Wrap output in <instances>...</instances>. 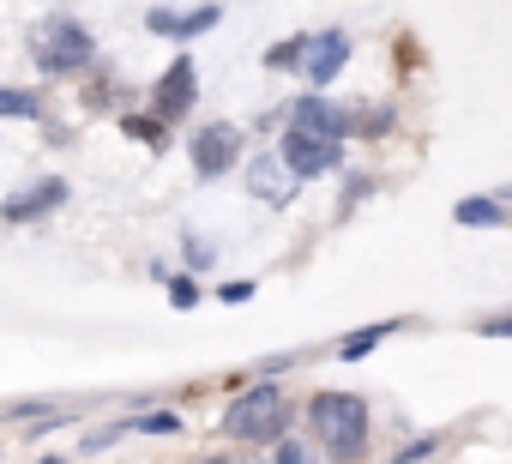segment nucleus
I'll return each mask as SVG.
<instances>
[{
	"instance_id": "4",
	"label": "nucleus",
	"mask_w": 512,
	"mask_h": 464,
	"mask_svg": "<svg viewBox=\"0 0 512 464\" xmlns=\"http://www.w3.org/2000/svg\"><path fill=\"white\" fill-rule=\"evenodd\" d=\"M278 157H284L290 175H326V169L344 163V139H332V133H308V127H290V133L278 139Z\"/></svg>"
},
{
	"instance_id": "17",
	"label": "nucleus",
	"mask_w": 512,
	"mask_h": 464,
	"mask_svg": "<svg viewBox=\"0 0 512 464\" xmlns=\"http://www.w3.org/2000/svg\"><path fill=\"white\" fill-rule=\"evenodd\" d=\"M163 127H169V121H157V115H133V121H127V139H145V145H157V139H163Z\"/></svg>"
},
{
	"instance_id": "19",
	"label": "nucleus",
	"mask_w": 512,
	"mask_h": 464,
	"mask_svg": "<svg viewBox=\"0 0 512 464\" xmlns=\"http://www.w3.org/2000/svg\"><path fill=\"white\" fill-rule=\"evenodd\" d=\"M217 290H223V302H247V296H253V284H247V278H235V284H217Z\"/></svg>"
},
{
	"instance_id": "13",
	"label": "nucleus",
	"mask_w": 512,
	"mask_h": 464,
	"mask_svg": "<svg viewBox=\"0 0 512 464\" xmlns=\"http://www.w3.org/2000/svg\"><path fill=\"white\" fill-rule=\"evenodd\" d=\"M0 115L37 121V115H43V97H37V91H19V85H0Z\"/></svg>"
},
{
	"instance_id": "20",
	"label": "nucleus",
	"mask_w": 512,
	"mask_h": 464,
	"mask_svg": "<svg viewBox=\"0 0 512 464\" xmlns=\"http://www.w3.org/2000/svg\"><path fill=\"white\" fill-rule=\"evenodd\" d=\"M428 452H434V440H410V446H398L404 464H416V458H428Z\"/></svg>"
},
{
	"instance_id": "10",
	"label": "nucleus",
	"mask_w": 512,
	"mask_h": 464,
	"mask_svg": "<svg viewBox=\"0 0 512 464\" xmlns=\"http://www.w3.org/2000/svg\"><path fill=\"white\" fill-rule=\"evenodd\" d=\"M217 19H223L217 7H199V13H169V7H157V13H151L145 25H151L157 37H175V43H187V37H205V31H211Z\"/></svg>"
},
{
	"instance_id": "8",
	"label": "nucleus",
	"mask_w": 512,
	"mask_h": 464,
	"mask_svg": "<svg viewBox=\"0 0 512 464\" xmlns=\"http://www.w3.org/2000/svg\"><path fill=\"white\" fill-rule=\"evenodd\" d=\"M67 199V181L61 175H49V181H37V187H25V193H13L7 205H0V217L7 223H31V217H43V211H55Z\"/></svg>"
},
{
	"instance_id": "11",
	"label": "nucleus",
	"mask_w": 512,
	"mask_h": 464,
	"mask_svg": "<svg viewBox=\"0 0 512 464\" xmlns=\"http://www.w3.org/2000/svg\"><path fill=\"white\" fill-rule=\"evenodd\" d=\"M290 121H296V127H308V133H332V139H344V127H350V121H344V109H338V103H326V97H302V103L290 109Z\"/></svg>"
},
{
	"instance_id": "18",
	"label": "nucleus",
	"mask_w": 512,
	"mask_h": 464,
	"mask_svg": "<svg viewBox=\"0 0 512 464\" xmlns=\"http://www.w3.org/2000/svg\"><path fill=\"white\" fill-rule=\"evenodd\" d=\"M169 302H175V308H193V302H199V284H193V278H175V284H169Z\"/></svg>"
},
{
	"instance_id": "5",
	"label": "nucleus",
	"mask_w": 512,
	"mask_h": 464,
	"mask_svg": "<svg viewBox=\"0 0 512 464\" xmlns=\"http://www.w3.org/2000/svg\"><path fill=\"white\" fill-rule=\"evenodd\" d=\"M187 151H193V169H199L205 181H217V175L241 157V133H235L229 121H211V127H199V133L187 139Z\"/></svg>"
},
{
	"instance_id": "3",
	"label": "nucleus",
	"mask_w": 512,
	"mask_h": 464,
	"mask_svg": "<svg viewBox=\"0 0 512 464\" xmlns=\"http://www.w3.org/2000/svg\"><path fill=\"white\" fill-rule=\"evenodd\" d=\"M91 31L79 25V19H55L49 31H43V43H37V67L43 73H79V67H91Z\"/></svg>"
},
{
	"instance_id": "12",
	"label": "nucleus",
	"mask_w": 512,
	"mask_h": 464,
	"mask_svg": "<svg viewBox=\"0 0 512 464\" xmlns=\"http://www.w3.org/2000/svg\"><path fill=\"white\" fill-rule=\"evenodd\" d=\"M452 217L464 229H506V193H476V199H458Z\"/></svg>"
},
{
	"instance_id": "1",
	"label": "nucleus",
	"mask_w": 512,
	"mask_h": 464,
	"mask_svg": "<svg viewBox=\"0 0 512 464\" xmlns=\"http://www.w3.org/2000/svg\"><path fill=\"white\" fill-rule=\"evenodd\" d=\"M308 422H314V440L332 452V458H356L368 452V404L356 392H320L308 404Z\"/></svg>"
},
{
	"instance_id": "6",
	"label": "nucleus",
	"mask_w": 512,
	"mask_h": 464,
	"mask_svg": "<svg viewBox=\"0 0 512 464\" xmlns=\"http://www.w3.org/2000/svg\"><path fill=\"white\" fill-rule=\"evenodd\" d=\"M193 97H199V73H193V61L187 55H175V67L157 79V121H187V109H193Z\"/></svg>"
},
{
	"instance_id": "21",
	"label": "nucleus",
	"mask_w": 512,
	"mask_h": 464,
	"mask_svg": "<svg viewBox=\"0 0 512 464\" xmlns=\"http://www.w3.org/2000/svg\"><path fill=\"white\" fill-rule=\"evenodd\" d=\"M482 332H488V338H506V332H512V320H506V314H488V326H482Z\"/></svg>"
},
{
	"instance_id": "9",
	"label": "nucleus",
	"mask_w": 512,
	"mask_h": 464,
	"mask_svg": "<svg viewBox=\"0 0 512 464\" xmlns=\"http://www.w3.org/2000/svg\"><path fill=\"white\" fill-rule=\"evenodd\" d=\"M247 187H253V199L284 205V199L296 193V175L284 169V157H253V163H247Z\"/></svg>"
},
{
	"instance_id": "16",
	"label": "nucleus",
	"mask_w": 512,
	"mask_h": 464,
	"mask_svg": "<svg viewBox=\"0 0 512 464\" xmlns=\"http://www.w3.org/2000/svg\"><path fill=\"white\" fill-rule=\"evenodd\" d=\"M302 49H308V37H290V43L266 49V67H302Z\"/></svg>"
},
{
	"instance_id": "14",
	"label": "nucleus",
	"mask_w": 512,
	"mask_h": 464,
	"mask_svg": "<svg viewBox=\"0 0 512 464\" xmlns=\"http://www.w3.org/2000/svg\"><path fill=\"white\" fill-rule=\"evenodd\" d=\"M386 332H392V326H362L356 338H344V344H338V356H344V362H356V356H368V350H374Z\"/></svg>"
},
{
	"instance_id": "7",
	"label": "nucleus",
	"mask_w": 512,
	"mask_h": 464,
	"mask_svg": "<svg viewBox=\"0 0 512 464\" xmlns=\"http://www.w3.org/2000/svg\"><path fill=\"white\" fill-rule=\"evenodd\" d=\"M344 61H350V37L344 31H326V37H308V49H302V73L326 91L338 73H344Z\"/></svg>"
},
{
	"instance_id": "2",
	"label": "nucleus",
	"mask_w": 512,
	"mask_h": 464,
	"mask_svg": "<svg viewBox=\"0 0 512 464\" xmlns=\"http://www.w3.org/2000/svg\"><path fill=\"white\" fill-rule=\"evenodd\" d=\"M284 422H290V404H284V386H278V380L241 392V398L223 410V434L241 440V446H266V440H278Z\"/></svg>"
},
{
	"instance_id": "15",
	"label": "nucleus",
	"mask_w": 512,
	"mask_h": 464,
	"mask_svg": "<svg viewBox=\"0 0 512 464\" xmlns=\"http://www.w3.org/2000/svg\"><path fill=\"white\" fill-rule=\"evenodd\" d=\"M133 434H181V416L175 410H151V416H139V422H127Z\"/></svg>"
}]
</instances>
